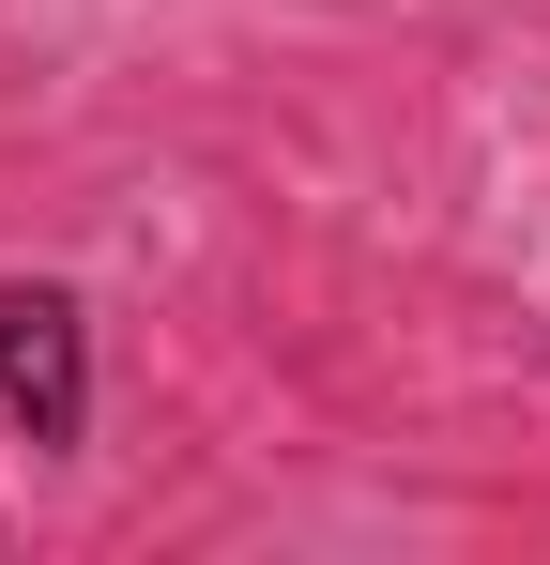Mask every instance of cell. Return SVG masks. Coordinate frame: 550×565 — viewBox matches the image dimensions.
<instances>
[{
    "label": "cell",
    "mask_w": 550,
    "mask_h": 565,
    "mask_svg": "<svg viewBox=\"0 0 550 565\" xmlns=\"http://www.w3.org/2000/svg\"><path fill=\"white\" fill-rule=\"evenodd\" d=\"M0 428L31 459L92 444V306L62 276H0Z\"/></svg>",
    "instance_id": "cell-1"
}]
</instances>
